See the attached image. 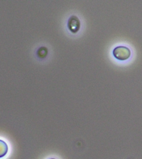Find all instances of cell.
<instances>
[{
    "mask_svg": "<svg viewBox=\"0 0 142 159\" xmlns=\"http://www.w3.org/2000/svg\"><path fill=\"white\" fill-rule=\"evenodd\" d=\"M8 150V147L7 143H5L4 140H0V158L7 155Z\"/></svg>",
    "mask_w": 142,
    "mask_h": 159,
    "instance_id": "obj_3",
    "label": "cell"
},
{
    "mask_svg": "<svg viewBox=\"0 0 142 159\" xmlns=\"http://www.w3.org/2000/svg\"><path fill=\"white\" fill-rule=\"evenodd\" d=\"M50 159H56V158H50Z\"/></svg>",
    "mask_w": 142,
    "mask_h": 159,
    "instance_id": "obj_4",
    "label": "cell"
},
{
    "mask_svg": "<svg viewBox=\"0 0 142 159\" xmlns=\"http://www.w3.org/2000/svg\"><path fill=\"white\" fill-rule=\"evenodd\" d=\"M80 26H81V22L78 17L76 16L69 17L67 22V26L71 31L73 33H76L79 30Z\"/></svg>",
    "mask_w": 142,
    "mask_h": 159,
    "instance_id": "obj_2",
    "label": "cell"
},
{
    "mask_svg": "<svg viewBox=\"0 0 142 159\" xmlns=\"http://www.w3.org/2000/svg\"><path fill=\"white\" fill-rule=\"evenodd\" d=\"M114 57L120 61H125L130 58L131 51L129 48L125 45H119L115 47L112 50Z\"/></svg>",
    "mask_w": 142,
    "mask_h": 159,
    "instance_id": "obj_1",
    "label": "cell"
}]
</instances>
